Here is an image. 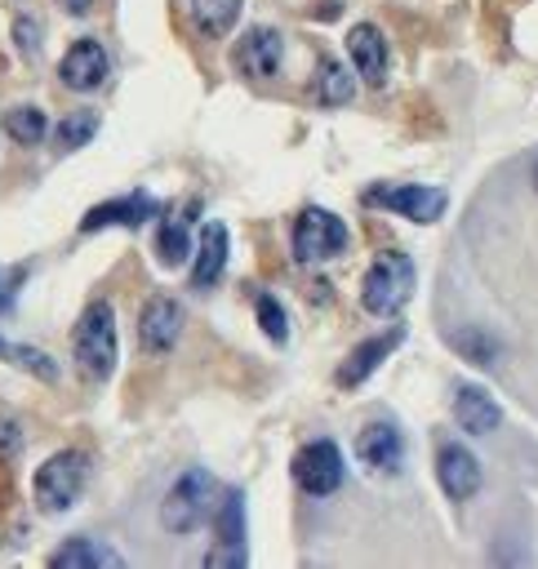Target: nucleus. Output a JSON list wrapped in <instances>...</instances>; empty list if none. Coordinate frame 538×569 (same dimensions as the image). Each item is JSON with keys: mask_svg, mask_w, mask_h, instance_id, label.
Listing matches in <instances>:
<instances>
[{"mask_svg": "<svg viewBox=\"0 0 538 569\" xmlns=\"http://www.w3.org/2000/svg\"><path fill=\"white\" fill-rule=\"evenodd\" d=\"M191 213H196V209H182V213H173V218L160 222L156 249H160V262H165V267L187 262V253H191Z\"/></svg>", "mask_w": 538, "mask_h": 569, "instance_id": "nucleus-21", "label": "nucleus"}, {"mask_svg": "<svg viewBox=\"0 0 538 569\" xmlns=\"http://www.w3.org/2000/svg\"><path fill=\"white\" fill-rule=\"evenodd\" d=\"M356 458L378 476H396L400 462H405V440H400V431L391 422H369L356 436Z\"/></svg>", "mask_w": 538, "mask_h": 569, "instance_id": "nucleus-12", "label": "nucleus"}, {"mask_svg": "<svg viewBox=\"0 0 538 569\" xmlns=\"http://www.w3.org/2000/svg\"><path fill=\"white\" fill-rule=\"evenodd\" d=\"M311 89H316V102H320V107H347L351 93H356V80H351V71H347L338 58H320Z\"/></svg>", "mask_w": 538, "mask_h": 569, "instance_id": "nucleus-20", "label": "nucleus"}, {"mask_svg": "<svg viewBox=\"0 0 538 569\" xmlns=\"http://www.w3.org/2000/svg\"><path fill=\"white\" fill-rule=\"evenodd\" d=\"M347 58H351V67H356V76L365 80V84H382L387 80V36L373 27V22H356L351 31H347Z\"/></svg>", "mask_w": 538, "mask_h": 569, "instance_id": "nucleus-14", "label": "nucleus"}, {"mask_svg": "<svg viewBox=\"0 0 538 569\" xmlns=\"http://www.w3.org/2000/svg\"><path fill=\"white\" fill-rule=\"evenodd\" d=\"M156 213V200L147 191H133V196H120V200H107V204H93L84 218H80V231H102V227H138Z\"/></svg>", "mask_w": 538, "mask_h": 569, "instance_id": "nucleus-16", "label": "nucleus"}, {"mask_svg": "<svg viewBox=\"0 0 538 569\" xmlns=\"http://www.w3.org/2000/svg\"><path fill=\"white\" fill-rule=\"evenodd\" d=\"M365 204H378V209H391L409 222H436L449 204V196L440 187H418V182H400V187H373L365 191Z\"/></svg>", "mask_w": 538, "mask_h": 569, "instance_id": "nucleus-7", "label": "nucleus"}, {"mask_svg": "<svg viewBox=\"0 0 538 569\" xmlns=\"http://www.w3.org/2000/svg\"><path fill=\"white\" fill-rule=\"evenodd\" d=\"M13 36H18V49H22V58H36V22H31V18H18Z\"/></svg>", "mask_w": 538, "mask_h": 569, "instance_id": "nucleus-29", "label": "nucleus"}, {"mask_svg": "<svg viewBox=\"0 0 538 569\" xmlns=\"http://www.w3.org/2000/svg\"><path fill=\"white\" fill-rule=\"evenodd\" d=\"M449 347L462 356V360H471V365H480V369H489V365H498V338L494 333H485V329H476V325H467V329H454L449 333Z\"/></svg>", "mask_w": 538, "mask_h": 569, "instance_id": "nucleus-22", "label": "nucleus"}, {"mask_svg": "<svg viewBox=\"0 0 538 569\" xmlns=\"http://www.w3.org/2000/svg\"><path fill=\"white\" fill-rule=\"evenodd\" d=\"M436 480H440L445 498L467 502L480 489V462H476V453L462 449V445H454V440L440 445V453H436Z\"/></svg>", "mask_w": 538, "mask_h": 569, "instance_id": "nucleus-13", "label": "nucleus"}, {"mask_svg": "<svg viewBox=\"0 0 538 569\" xmlns=\"http://www.w3.org/2000/svg\"><path fill=\"white\" fill-rule=\"evenodd\" d=\"M98 133V111H71L62 124H58V147H80V142H89Z\"/></svg>", "mask_w": 538, "mask_h": 569, "instance_id": "nucleus-26", "label": "nucleus"}, {"mask_svg": "<svg viewBox=\"0 0 538 569\" xmlns=\"http://www.w3.org/2000/svg\"><path fill=\"white\" fill-rule=\"evenodd\" d=\"M187 9H191V22L205 40H222L236 27L245 0H187Z\"/></svg>", "mask_w": 538, "mask_h": 569, "instance_id": "nucleus-19", "label": "nucleus"}, {"mask_svg": "<svg viewBox=\"0 0 538 569\" xmlns=\"http://www.w3.org/2000/svg\"><path fill=\"white\" fill-rule=\"evenodd\" d=\"M293 485L311 498H329L342 485V449L333 440H311L293 453Z\"/></svg>", "mask_w": 538, "mask_h": 569, "instance_id": "nucleus-6", "label": "nucleus"}, {"mask_svg": "<svg viewBox=\"0 0 538 569\" xmlns=\"http://www.w3.org/2000/svg\"><path fill=\"white\" fill-rule=\"evenodd\" d=\"M285 62V40L276 27H249L236 40V71L249 80H271Z\"/></svg>", "mask_w": 538, "mask_h": 569, "instance_id": "nucleus-9", "label": "nucleus"}, {"mask_svg": "<svg viewBox=\"0 0 538 569\" xmlns=\"http://www.w3.org/2000/svg\"><path fill=\"white\" fill-rule=\"evenodd\" d=\"M18 449H22V436H18V422H9V418H0V462H9V458H18Z\"/></svg>", "mask_w": 538, "mask_h": 569, "instance_id": "nucleus-28", "label": "nucleus"}, {"mask_svg": "<svg viewBox=\"0 0 538 569\" xmlns=\"http://www.w3.org/2000/svg\"><path fill=\"white\" fill-rule=\"evenodd\" d=\"M4 133H9L13 142H22V147H36V142H44V133H49V116H44L40 107H31V102L9 107V111H4Z\"/></svg>", "mask_w": 538, "mask_h": 569, "instance_id": "nucleus-24", "label": "nucleus"}, {"mask_svg": "<svg viewBox=\"0 0 538 569\" xmlns=\"http://www.w3.org/2000/svg\"><path fill=\"white\" fill-rule=\"evenodd\" d=\"M534 187H538V164H534Z\"/></svg>", "mask_w": 538, "mask_h": 569, "instance_id": "nucleus-32", "label": "nucleus"}, {"mask_svg": "<svg viewBox=\"0 0 538 569\" xmlns=\"http://www.w3.org/2000/svg\"><path fill=\"white\" fill-rule=\"evenodd\" d=\"M84 476H89V458L80 449H58L44 458V467H36V480H31V493H36V507L44 516H62L71 511V502L80 498L84 489Z\"/></svg>", "mask_w": 538, "mask_h": 569, "instance_id": "nucleus-4", "label": "nucleus"}, {"mask_svg": "<svg viewBox=\"0 0 538 569\" xmlns=\"http://www.w3.org/2000/svg\"><path fill=\"white\" fill-rule=\"evenodd\" d=\"M0 307H9V289H0Z\"/></svg>", "mask_w": 538, "mask_h": 569, "instance_id": "nucleus-31", "label": "nucleus"}, {"mask_svg": "<svg viewBox=\"0 0 538 569\" xmlns=\"http://www.w3.org/2000/svg\"><path fill=\"white\" fill-rule=\"evenodd\" d=\"M209 569H245L249 551H245V493L227 489V498L218 502V547L205 556Z\"/></svg>", "mask_w": 538, "mask_h": 569, "instance_id": "nucleus-8", "label": "nucleus"}, {"mask_svg": "<svg viewBox=\"0 0 538 569\" xmlns=\"http://www.w3.org/2000/svg\"><path fill=\"white\" fill-rule=\"evenodd\" d=\"M71 351H76V365L93 378V382H107L116 373V360H120V338H116V311L111 302L93 298L76 329H71Z\"/></svg>", "mask_w": 538, "mask_h": 569, "instance_id": "nucleus-1", "label": "nucleus"}, {"mask_svg": "<svg viewBox=\"0 0 538 569\" xmlns=\"http://www.w3.org/2000/svg\"><path fill=\"white\" fill-rule=\"evenodd\" d=\"M347 222L320 204H307L298 218H293V236H289V249L298 262H329L347 249Z\"/></svg>", "mask_w": 538, "mask_h": 569, "instance_id": "nucleus-5", "label": "nucleus"}, {"mask_svg": "<svg viewBox=\"0 0 538 569\" xmlns=\"http://www.w3.org/2000/svg\"><path fill=\"white\" fill-rule=\"evenodd\" d=\"M0 356H4V360H13L18 369H27V373L44 378V382H53V378H58V365H53L44 351H36V347H22V342H4V338H0Z\"/></svg>", "mask_w": 538, "mask_h": 569, "instance_id": "nucleus-25", "label": "nucleus"}, {"mask_svg": "<svg viewBox=\"0 0 538 569\" xmlns=\"http://www.w3.org/2000/svg\"><path fill=\"white\" fill-rule=\"evenodd\" d=\"M53 569H98V565H120L116 551H98L89 538H67L53 556H49Z\"/></svg>", "mask_w": 538, "mask_h": 569, "instance_id": "nucleus-23", "label": "nucleus"}, {"mask_svg": "<svg viewBox=\"0 0 538 569\" xmlns=\"http://www.w3.org/2000/svg\"><path fill=\"white\" fill-rule=\"evenodd\" d=\"M454 422L467 431V436H489L498 422H502V409L498 400L485 391V387H458L454 391Z\"/></svg>", "mask_w": 538, "mask_h": 569, "instance_id": "nucleus-15", "label": "nucleus"}, {"mask_svg": "<svg viewBox=\"0 0 538 569\" xmlns=\"http://www.w3.org/2000/svg\"><path fill=\"white\" fill-rule=\"evenodd\" d=\"M213 507H218V485H213V476L200 471V467H187V471L169 485V493H165V502H160V525H165L169 533H196V529L209 520Z\"/></svg>", "mask_w": 538, "mask_h": 569, "instance_id": "nucleus-3", "label": "nucleus"}, {"mask_svg": "<svg viewBox=\"0 0 538 569\" xmlns=\"http://www.w3.org/2000/svg\"><path fill=\"white\" fill-rule=\"evenodd\" d=\"M227 267V227L222 222H205L200 227V240H196V253H191V284L196 289H209Z\"/></svg>", "mask_w": 538, "mask_h": 569, "instance_id": "nucleus-18", "label": "nucleus"}, {"mask_svg": "<svg viewBox=\"0 0 538 569\" xmlns=\"http://www.w3.org/2000/svg\"><path fill=\"white\" fill-rule=\"evenodd\" d=\"M253 311H258V325H262V333H267V338L280 347V342L289 338V320H285V307H280L271 293H258Z\"/></svg>", "mask_w": 538, "mask_h": 569, "instance_id": "nucleus-27", "label": "nucleus"}, {"mask_svg": "<svg viewBox=\"0 0 538 569\" xmlns=\"http://www.w3.org/2000/svg\"><path fill=\"white\" fill-rule=\"evenodd\" d=\"M107 71H111V62H107V49L98 40H76L58 62V80L71 93H93L107 80Z\"/></svg>", "mask_w": 538, "mask_h": 569, "instance_id": "nucleus-10", "label": "nucleus"}, {"mask_svg": "<svg viewBox=\"0 0 538 569\" xmlns=\"http://www.w3.org/2000/svg\"><path fill=\"white\" fill-rule=\"evenodd\" d=\"M414 280H418L414 258L400 253V249H382V253L369 262L365 280H360V307H365L369 316H396V311L414 298Z\"/></svg>", "mask_w": 538, "mask_h": 569, "instance_id": "nucleus-2", "label": "nucleus"}, {"mask_svg": "<svg viewBox=\"0 0 538 569\" xmlns=\"http://www.w3.org/2000/svg\"><path fill=\"white\" fill-rule=\"evenodd\" d=\"M405 338V329L396 325V329H387V333H378V338H365L347 360H342V369H338V387H360L391 351H396V342Z\"/></svg>", "mask_w": 538, "mask_h": 569, "instance_id": "nucleus-17", "label": "nucleus"}, {"mask_svg": "<svg viewBox=\"0 0 538 569\" xmlns=\"http://www.w3.org/2000/svg\"><path fill=\"white\" fill-rule=\"evenodd\" d=\"M178 333H182V307L173 298H165V293L147 298L142 311H138V342H142V351L165 356L178 342Z\"/></svg>", "mask_w": 538, "mask_h": 569, "instance_id": "nucleus-11", "label": "nucleus"}, {"mask_svg": "<svg viewBox=\"0 0 538 569\" xmlns=\"http://www.w3.org/2000/svg\"><path fill=\"white\" fill-rule=\"evenodd\" d=\"M58 4H62V9H67V13H84V9H89V4H93V0H58Z\"/></svg>", "mask_w": 538, "mask_h": 569, "instance_id": "nucleus-30", "label": "nucleus"}]
</instances>
